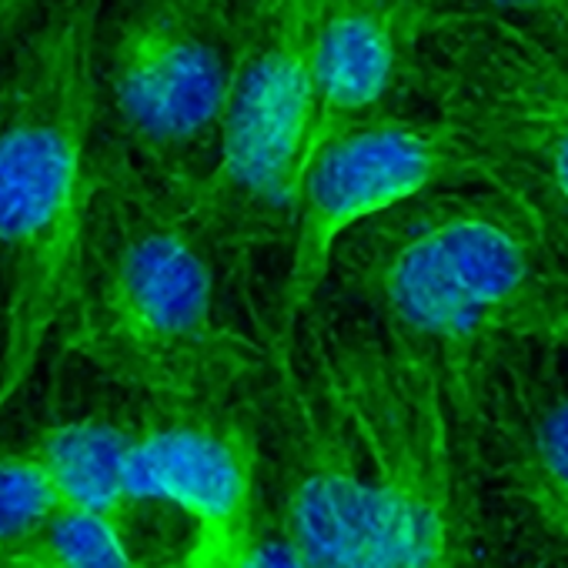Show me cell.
I'll return each instance as SVG.
<instances>
[{
  "label": "cell",
  "instance_id": "30bf717a",
  "mask_svg": "<svg viewBox=\"0 0 568 568\" xmlns=\"http://www.w3.org/2000/svg\"><path fill=\"white\" fill-rule=\"evenodd\" d=\"M565 335L505 358L481 388V432L491 488L568 551V375Z\"/></svg>",
  "mask_w": 568,
  "mask_h": 568
},
{
  "label": "cell",
  "instance_id": "8fae6325",
  "mask_svg": "<svg viewBox=\"0 0 568 568\" xmlns=\"http://www.w3.org/2000/svg\"><path fill=\"white\" fill-rule=\"evenodd\" d=\"M422 11L425 0H328L308 164L345 131L398 108Z\"/></svg>",
  "mask_w": 568,
  "mask_h": 568
},
{
  "label": "cell",
  "instance_id": "6da1fadb",
  "mask_svg": "<svg viewBox=\"0 0 568 568\" xmlns=\"http://www.w3.org/2000/svg\"><path fill=\"white\" fill-rule=\"evenodd\" d=\"M257 412L302 568H498L478 385L358 302L305 312Z\"/></svg>",
  "mask_w": 568,
  "mask_h": 568
},
{
  "label": "cell",
  "instance_id": "277c9868",
  "mask_svg": "<svg viewBox=\"0 0 568 568\" xmlns=\"http://www.w3.org/2000/svg\"><path fill=\"white\" fill-rule=\"evenodd\" d=\"M101 11L104 0H48L0 74V415L71 318L98 161Z\"/></svg>",
  "mask_w": 568,
  "mask_h": 568
},
{
  "label": "cell",
  "instance_id": "5b68a950",
  "mask_svg": "<svg viewBox=\"0 0 568 568\" xmlns=\"http://www.w3.org/2000/svg\"><path fill=\"white\" fill-rule=\"evenodd\" d=\"M405 98L458 134L485 178L528 201L568 247V51L465 8H425Z\"/></svg>",
  "mask_w": 568,
  "mask_h": 568
},
{
  "label": "cell",
  "instance_id": "7a4b0ae2",
  "mask_svg": "<svg viewBox=\"0 0 568 568\" xmlns=\"http://www.w3.org/2000/svg\"><path fill=\"white\" fill-rule=\"evenodd\" d=\"M345 298L478 385L515 352L568 335V247L485 178L365 221L335 251Z\"/></svg>",
  "mask_w": 568,
  "mask_h": 568
},
{
  "label": "cell",
  "instance_id": "9a60e30c",
  "mask_svg": "<svg viewBox=\"0 0 568 568\" xmlns=\"http://www.w3.org/2000/svg\"><path fill=\"white\" fill-rule=\"evenodd\" d=\"M425 8H465L511 21L568 51V0H425Z\"/></svg>",
  "mask_w": 568,
  "mask_h": 568
},
{
  "label": "cell",
  "instance_id": "4fadbf2b",
  "mask_svg": "<svg viewBox=\"0 0 568 568\" xmlns=\"http://www.w3.org/2000/svg\"><path fill=\"white\" fill-rule=\"evenodd\" d=\"M4 568H154L131 551L114 525L58 505L51 518L8 558ZM181 568V565H174Z\"/></svg>",
  "mask_w": 568,
  "mask_h": 568
},
{
  "label": "cell",
  "instance_id": "e0dca14e",
  "mask_svg": "<svg viewBox=\"0 0 568 568\" xmlns=\"http://www.w3.org/2000/svg\"><path fill=\"white\" fill-rule=\"evenodd\" d=\"M38 8V0H0V31H8L14 21H24Z\"/></svg>",
  "mask_w": 568,
  "mask_h": 568
},
{
  "label": "cell",
  "instance_id": "52a82bcc",
  "mask_svg": "<svg viewBox=\"0 0 568 568\" xmlns=\"http://www.w3.org/2000/svg\"><path fill=\"white\" fill-rule=\"evenodd\" d=\"M244 0H118L98 38L114 144L187 197L214 164Z\"/></svg>",
  "mask_w": 568,
  "mask_h": 568
},
{
  "label": "cell",
  "instance_id": "ba28073f",
  "mask_svg": "<svg viewBox=\"0 0 568 568\" xmlns=\"http://www.w3.org/2000/svg\"><path fill=\"white\" fill-rule=\"evenodd\" d=\"M485 178L478 154L435 118L388 111L325 144L302 181L288 237V267L277 292L271 352L292 342L305 312L332 277L338 244L365 221L422 191ZM488 181V178H485Z\"/></svg>",
  "mask_w": 568,
  "mask_h": 568
},
{
  "label": "cell",
  "instance_id": "5bb4252c",
  "mask_svg": "<svg viewBox=\"0 0 568 568\" xmlns=\"http://www.w3.org/2000/svg\"><path fill=\"white\" fill-rule=\"evenodd\" d=\"M58 505L61 501L31 445L24 452L0 455V568L51 518Z\"/></svg>",
  "mask_w": 568,
  "mask_h": 568
},
{
  "label": "cell",
  "instance_id": "3957f363",
  "mask_svg": "<svg viewBox=\"0 0 568 568\" xmlns=\"http://www.w3.org/2000/svg\"><path fill=\"white\" fill-rule=\"evenodd\" d=\"M224 284L178 191L114 141L101 148L68 345L151 405L241 398L271 348L231 322Z\"/></svg>",
  "mask_w": 568,
  "mask_h": 568
},
{
  "label": "cell",
  "instance_id": "2e32d148",
  "mask_svg": "<svg viewBox=\"0 0 568 568\" xmlns=\"http://www.w3.org/2000/svg\"><path fill=\"white\" fill-rule=\"evenodd\" d=\"M237 568H302L298 555L292 551V541L284 538V531H281V525H277V518L271 511V501H267V508H264V515H261V521H257Z\"/></svg>",
  "mask_w": 568,
  "mask_h": 568
},
{
  "label": "cell",
  "instance_id": "7c38bea8",
  "mask_svg": "<svg viewBox=\"0 0 568 568\" xmlns=\"http://www.w3.org/2000/svg\"><path fill=\"white\" fill-rule=\"evenodd\" d=\"M31 452L64 508L94 515L131 535L138 508L148 505L138 481V422L81 415L44 428L31 442Z\"/></svg>",
  "mask_w": 568,
  "mask_h": 568
},
{
  "label": "cell",
  "instance_id": "8992f818",
  "mask_svg": "<svg viewBox=\"0 0 568 568\" xmlns=\"http://www.w3.org/2000/svg\"><path fill=\"white\" fill-rule=\"evenodd\" d=\"M328 0H244V34L204 181L181 197L227 281L292 237L315 128Z\"/></svg>",
  "mask_w": 568,
  "mask_h": 568
},
{
  "label": "cell",
  "instance_id": "9c48e42d",
  "mask_svg": "<svg viewBox=\"0 0 568 568\" xmlns=\"http://www.w3.org/2000/svg\"><path fill=\"white\" fill-rule=\"evenodd\" d=\"M134 422L144 498L171 505L191 531L178 565L237 568L267 508L257 385L231 402H144Z\"/></svg>",
  "mask_w": 568,
  "mask_h": 568
}]
</instances>
